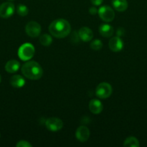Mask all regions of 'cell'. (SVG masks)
<instances>
[{
    "instance_id": "cell-1",
    "label": "cell",
    "mask_w": 147,
    "mask_h": 147,
    "mask_svg": "<svg viewBox=\"0 0 147 147\" xmlns=\"http://www.w3.org/2000/svg\"><path fill=\"white\" fill-rule=\"evenodd\" d=\"M48 30L53 37L56 38H63L71 32V25L67 20L59 19L52 22Z\"/></svg>"
},
{
    "instance_id": "cell-2",
    "label": "cell",
    "mask_w": 147,
    "mask_h": 147,
    "mask_svg": "<svg viewBox=\"0 0 147 147\" xmlns=\"http://www.w3.org/2000/svg\"><path fill=\"white\" fill-rule=\"evenodd\" d=\"M22 73L30 80H38L43 76L41 66L35 61H28L22 66Z\"/></svg>"
},
{
    "instance_id": "cell-3",
    "label": "cell",
    "mask_w": 147,
    "mask_h": 147,
    "mask_svg": "<svg viewBox=\"0 0 147 147\" xmlns=\"http://www.w3.org/2000/svg\"><path fill=\"white\" fill-rule=\"evenodd\" d=\"M35 54V47L30 43H24L18 50V56L20 60L27 61L30 60Z\"/></svg>"
},
{
    "instance_id": "cell-4",
    "label": "cell",
    "mask_w": 147,
    "mask_h": 147,
    "mask_svg": "<svg viewBox=\"0 0 147 147\" xmlns=\"http://www.w3.org/2000/svg\"><path fill=\"white\" fill-rule=\"evenodd\" d=\"M112 92V87L108 83H101L96 88V95L99 98L105 99L109 98Z\"/></svg>"
},
{
    "instance_id": "cell-5",
    "label": "cell",
    "mask_w": 147,
    "mask_h": 147,
    "mask_svg": "<svg viewBox=\"0 0 147 147\" xmlns=\"http://www.w3.org/2000/svg\"><path fill=\"white\" fill-rule=\"evenodd\" d=\"M98 14L99 17L103 21L110 22H112L115 18V12L114 10L109 6H102L98 10Z\"/></svg>"
},
{
    "instance_id": "cell-6",
    "label": "cell",
    "mask_w": 147,
    "mask_h": 147,
    "mask_svg": "<svg viewBox=\"0 0 147 147\" xmlns=\"http://www.w3.org/2000/svg\"><path fill=\"white\" fill-rule=\"evenodd\" d=\"M25 32L27 35L31 37H37L41 32V27L37 22L35 21H30L25 27Z\"/></svg>"
},
{
    "instance_id": "cell-7",
    "label": "cell",
    "mask_w": 147,
    "mask_h": 147,
    "mask_svg": "<svg viewBox=\"0 0 147 147\" xmlns=\"http://www.w3.org/2000/svg\"><path fill=\"white\" fill-rule=\"evenodd\" d=\"M46 126L50 131H58L63 127V121L59 118H49L46 121Z\"/></svg>"
},
{
    "instance_id": "cell-8",
    "label": "cell",
    "mask_w": 147,
    "mask_h": 147,
    "mask_svg": "<svg viewBox=\"0 0 147 147\" xmlns=\"http://www.w3.org/2000/svg\"><path fill=\"white\" fill-rule=\"evenodd\" d=\"M14 12V5L11 2H4L0 5V17L9 18Z\"/></svg>"
},
{
    "instance_id": "cell-9",
    "label": "cell",
    "mask_w": 147,
    "mask_h": 147,
    "mask_svg": "<svg viewBox=\"0 0 147 147\" xmlns=\"http://www.w3.org/2000/svg\"><path fill=\"white\" fill-rule=\"evenodd\" d=\"M89 129L84 126H79L76 131V137L79 142H85L88 140L89 137Z\"/></svg>"
},
{
    "instance_id": "cell-10",
    "label": "cell",
    "mask_w": 147,
    "mask_h": 147,
    "mask_svg": "<svg viewBox=\"0 0 147 147\" xmlns=\"http://www.w3.org/2000/svg\"><path fill=\"white\" fill-rule=\"evenodd\" d=\"M109 47L112 52H120L123 48V42L119 37H112L110 40Z\"/></svg>"
},
{
    "instance_id": "cell-11",
    "label": "cell",
    "mask_w": 147,
    "mask_h": 147,
    "mask_svg": "<svg viewBox=\"0 0 147 147\" xmlns=\"http://www.w3.org/2000/svg\"><path fill=\"white\" fill-rule=\"evenodd\" d=\"M79 37L82 41L84 42H89L93 37V32L91 30V29H89V27H83L79 30Z\"/></svg>"
},
{
    "instance_id": "cell-12",
    "label": "cell",
    "mask_w": 147,
    "mask_h": 147,
    "mask_svg": "<svg viewBox=\"0 0 147 147\" xmlns=\"http://www.w3.org/2000/svg\"><path fill=\"white\" fill-rule=\"evenodd\" d=\"M89 108L90 111L94 114H99L103 109V105L100 100L97 99H92L89 103Z\"/></svg>"
},
{
    "instance_id": "cell-13",
    "label": "cell",
    "mask_w": 147,
    "mask_h": 147,
    "mask_svg": "<svg viewBox=\"0 0 147 147\" xmlns=\"http://www.w3.org/2000/svg\"><path fill=\"white\" fill-rule=\"evenodd\" d=\"M10 83L12 87L19 88H22L24 86L25 80L20 75H15L10 78Z\"/></svg>"
},
{
    "instance_id": "cell-14",
    "label": "cell",
    "mask_w": 147,
    "mask_h": 147,
    "mask_svg": "<svg viewBox=\"0 0 147 147\" xmlns=\"http://www.w3.org/2000/svg\"><path fill=\"white\" fill-rule=\"evenodd\" d=\"M20 64L18 61L15 60H9L5 65L6 71L10 73H14L19 70Z\"/></svg>"
},
{
    "instance_id": "cell-15",
    "label": "cell",
    "mask_w": 147,
    "mask_h": 147,
    "mask_svg": "<svg viewBox=\"0 0 147 147\" xmlns=\"http://www.w3.org/2000/svg\"><path fill=\"white\" fill-rule=\"evenodd\" d=\"M99 33L102 37H110L113 34L114 30L111 25L108 24H103L99 27Z\"/></svg>"
},
{
    "instance_id": "cell-16",
    "label": "cell",
    "mask_w": 147,
    "mask_h": 147,
    "mask_svg": "<svg viewBox=\"0 0 147 147\" xmlns=\"http://www.w3.org/2000/svg\"><path fill=\"white\" fill-rule=\"evenodd\" d=\"M112 6L118 11H124L128 8L127 0H112Z\"/></svg>"
},
{
    "instance_id": "cell-17",
    "label": "cell",
    "mask_w": 147,
    "mask_h": 147,
    "mask_svg": "<svg viewBox=\"0 0 147 147\" xmlns=\"http://www.w3.org/2000/svg\"><path fill=\"white\" fill-rule=\"evenodd\" d=\"M123 146L125 147H138L140 146L139 142L136 138L130 136L124 141Z\"/></svg>"
},
{
    "instance_id": "cell-18",
    "label": "cell",
    "mask_w": 147,
    "mask_h": 147,
    "mask_svg": "<svg viewBox=\"0 0 147 147\" xmlns=\"http://www.w3.org/2000/svg\"><path fill=\"white\" fill-rule=\"evenodd\" d=\"M39 40H40V44L43 46L50 45L52 42H53V39H52V37H50L49 34H43V35L40 36Z\"/></svg>"
},
{
    "instance_id": "cell-19",
    "label": "cell",
    "mask_w": 147,
    "mask_h": 147,
    "mask_svg": "<svg viewBox=\"0 0 147 147\" xmlns=\"http://www.w3.org/2000/svg\"><path fill=\"white\" fill-rule=\"evenodd\" d=\"M17 12L20 16L24 17L28 14V8L25 5L19 4L17 7Z\"/></svg>"
},
{
    "instance_id": "cell-20",
    "label": "cell",
    "mask_w": 147,
    "mask_h": 147,
    "mask_svg": "<svg viewBox=\"0 0 147 147\" xmlns=\"http://www.w3.org/2000/svg\"><path fill=\"white\" fill-rule=\"evenodd\" d=\"M90 47L94 50H99L102 47V42L99 40H95L92 42Z\"/></svg>"
},
{
    "instance_id": "cell-21",
    "label": "cell",
    "mask_w": 147,
    "mask_h": 147,
    "mask_svg": "<svg viewBox=\"0 0 147 147\" xmlns=\"http://www.w3.org/2000/svg\"><path fill=\"white\" fill-rule=\"evenodd\" d=\"M16 146L17 147H31L32 145L30 144L28 142H27V141L22 140V141H20V142L16 144Z\"/></svg>"
},
{
    "instance_id": "cell-22",
    "label": "cell",
    "mask_w": 147,
    "mask_h": 147,
    "mask_svg": "<svg viewBox=\"0 0 147 147\" xmlns=\"http://www.w3.org/2000/svg\"><path fill=\"white\" fill-rule=\"evenodd\" d=\"M89 12L91 14H92V15H95V14H97V12H98V11H97V9L96 7H91V8H89Z\"/></svg>"
},
{
    "instance_id": "cell-23",
    "label": "cell",
    "mask_w": 147,
    "mask_h": 147,
    "mask_svg": "<svg viewBox=\"0 0 147 147\" xmlns=\"http://www.w3.org/2000/svg\"><path fill=\"white\" fill-rule=\"evenodd\" d=\"M91 2L95 6H99L102 3L103 0H90Z\"/></svg>"
},
{
    "instance_id": "cell-24",
    "label": "cell",
    "mask_w": 147,
    "mask_h": 147,
    "mask_svg": "<svg viewBox=\"0 0 147 147\" xmlns=\"http://www.w3.org/2000/svg\"><path fill=\"white\" fill-rule=\"evenodd\" d=\"M1 76H0V83H1Z\"/></svg>"
},
{
    "instance_id": "cell-25",
    "label": "cell",
    "mask_w": 147,
    "mask_h": 147,
    "mask_svg": "<svg viewBox=\"0 0 147 147\" xmlns=\"http://www.w3.org/2000/svg\"><path fill=\"white\" fill-rule=\"evenodd\" d=\"M10 1H12V0H10Z\"/></svg>"
}]
</instances>
